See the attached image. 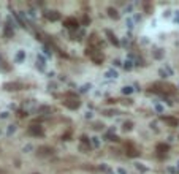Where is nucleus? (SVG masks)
I'll return each mask as SVG.
<instances>
[{
    "label": "nucleus",
    "mask_w": 179,
    "mask_h": 174,
    "mask_svg": "<svg viewBox=\"0 0 179 174\" xmlns=\"http://www.w3.org/2000/svg\"><path fill=\"white\" fill-rule=\"evenodd\" d=\"M46 17L49 19V21H57L59 17H60V14H59L57 11H48V13H46Z\"/></svg>",
    "instance_id": "obj_4"
},
{
    "label": "nucleus",
    "mask_w": 179,
    "mask_h": 174,
    "mask_svg": "<svg viewBox=\"0 0 179 174\" xmlns=\"http://www.w3.org/2000/svg\"><path fill=\"white\" fill-rule=\"evenodd\" d=\"M65 25L68 27V29H78V21H76V19H74V17H68V19H67V21H65Z\"/></svg>",
    "instance_id": "obj_3"
},
{
    "label": "nucleus",
    "mask_w": 179,
    "mask_h": 174,
    "mask_svg": "<svg viewBox=\"0 0 179 174\" xmlns=\"http://www.w3.org/2000/svg\"><path fill=\"white\" fill-rule=\"evenodd\" d=\"M124 93H132V87H124Z\"/></svg>",
    "instance_id": "obj_13"
},
{
    "label": "nucleus",
    "mask_w": 179,
    "mask_h": 174,
    "mask_svg": "<svg viewBox=\"0 0 179 174\" xmlns=\"http://www.w3.org/2000/svg\"><path fill=\"white\" fill-rule=\"evenodd\" d=\"M16 59H17V60H22V59H24V52H17V55H16Z\"/></svg>",
    "instance_id": "obj_12"
},
{
    "label": "nucleus",
    "mask_w": 179,
    "mask_h": 174,
    "mask_svg": "<svg viewBox=\"0 0 179 174\" xmlns=\"http://www.w3.org/2000/svg\"><path fill=\"white\" fill-rule=\"evenodd\" d=\"M11 33H13V32H11V29H10V27H6V29H5V35H8V37H10Z\"/></svg>",
    "instance_id": "obj_14"
},
{
    "label": "nucleus",
    "mask_w": 179,
    "mask_h": 174,
    "mask_svg": "<svg viewBox=\"0 0 179 174\" xmlns=\"http://www.w3.org/2000/svg\"><path fill=\"white\" fill-rule=\"evenodd\" d=\"M157 150H160V152H166V150H168V146H165V144H158Z\"/></svg>",
    "instance_id": "obj_10"
},
{
    "label": "nucleus",
    "mask_w": 179,
    "mask_h": 174,
    "mask_svg": "<svg viewBox=\"0 0 179 174\" xmlns=\"http://www.w3.org/2000/svg\"><path fill=\"white\" fill-rule=\"evenodd\" d=\"M108 14H109L111 17H114V19H116L117 16H119V14H117V11L114 10V8H108Z\"/></svg>",
    "instance_id": "obj_9"
},
{
    "label": "nucleus",
    "mask_w": 179,
    "mask_h": 174,
    "mask_svg": "<svg viewBox=\"0 0 179 174\" xmlns=\"http://www.w3.org/2000/svg\"><path fill=\"white\" fill-rule=\"evenodd\" d=\"M125 68H127V70H130V68H132V65H130V62H125Z\"/></svg>",
    "instance_id": "obj_17"
},
{
    "label": "nucleus",
    "mask_w": 179,
    "mask_h": 174,
    "mask_svg": "<svg viewBox=\"0 0 179 174\" xmlns=\"http://www.w3.org/2000/svg\"><path fill=\"white\" fill-rule=\"evenodd\" d=\"M165 122L170 125H178V119H174V117H165Z\"/></svg>",
    "instance_id": "obj_7"
},
{
    "label": "nucleus",
    "mask_w": 179,
    "mask_h": 174,
    "mask_svg": "<svg viewBox=\"0 0 179 174\" xmlns=\"http://www.w3.org/2000/svg\"><path fill=\"white\" fill-rule=\"evenodd\" d=\"M83 24H89V17H87V16L83 17Z\"/></svg>",
    "instance_id": "obj_16"
},
{
    "label": "nucleus",
    "mask_w": 179,
    "mask_h": 174,
    "mask_svg": "<svg viewBox=\"0 0 179 174\" xmlns=\"http://www.w3.org/2000/svg\"><path fill=\"white\" fill-rule=\"evenodd\" d=\"M124 128H125V130H130V128H132V122H125V123H124Z\"/></svg>",
    "instance_id": "obj_11"
},
{
    "label": "nucleus",
    "mask_w": 179,
    "mask_h": 174,
    "mask_svg": "<svg viewBox=\"0 0 179 174\" xmlns=\"http://www.w3.org/2000/svg\"><path fill=\"white\" fill-rule=\"evenodd\" d=\"M14 130H16V127H14V125H10V128H8V133H13Z\"/></svg>",
    "instance_id": "obj_15"
},
{
    "label": "nucleus",
    "mask_w": 179,
    "mask_h": 174,
    "mask_svg": "<svg viewBox=\"0 0 179 174\" xmlns=\"http://www.w3.org/2000/svg\"><path fill=\"white\" fill-rule=\"evenodd\" d=\"M38 153L40 155H49V153H52V149L51 147H40L38 149Z\"/></svg>",
    "instance_id": "obj_6"
},
{
    "label": "nucleus",
    "mask_w": 179,
    "mask_h": 174,
    "mask_svg": "<svg viewBox=\"0 0 179 174\" xmlns=\"http://www.w3.org/2000/svg\"><path fill=\"white\" fill-rule=\"evenodd\" d=\"M106 35L109 37V40H111V41H113V43H114V44H119V40H117V38L114 37V35H113V33H111L109 30H106Z\"/></svg>",
    "instance_id": "obj_8"
},
{
    "label": "nucleus",
    "mask_w": 179,
    "mask_h": 174,
    "mask_svg": "<svg viewBox=\"0 0 179 174\" xmlns=\"http://www.w3.org/2000/svg\"><path fill=\"white\" fill-rule=\"evenodd\" d=\"M63 105L67 106V108H70V109H76V108H79V101L76 100V98H74V100H65Z\"/></svg>",
    "instance_id": "obj_2"
},
{
    "label": "nucleus",
    "mask_w": 179,
    "mask_h": 174,
    "mask_svg": "<svg viewBox=\"0 0 179 174\" xmlns=\"http://www.w3.org/2000/svg\"><path fill=\"white\" fill-rule=\"evenodd\" d=\"M5 89L6 90H19L21 89V84H17V82H8V84H5Z\"/></svg>",
    "instance_id": "obj_5"
},
{
    "label": "nucleus",
    "mask_w": 179,
    "mask_h": 174,
    "mask_svg": "<svg viewBox=\"0 0 179 174\" xmlns=\"http://www.w3.org/2000/svg\"><path fill=\"white\" fill-rule=\"evenodd\" d=\"M29 133L33 135V136H43V128L40 125H32L29 128Z\"/></svg>",
    "instance_id": "obj_1"
}]
</instances>
